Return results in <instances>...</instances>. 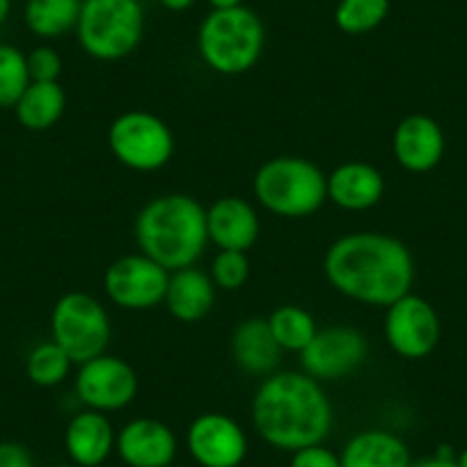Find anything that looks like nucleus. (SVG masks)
<instances>
[{
  "label": "nucleus",
  "mask_w": 467,
  "mask_h": 467,
  "mask_svg": "<svg viewBox=\"0 0 467 467\" xmlns=\"http://www.w3.org/2000/svg\"><path fill=\"white\" fill-rule=\"evenodd\" d=\"M323 273L344 298L389 307L412 291L415 259L403 241L380 232H353L327 248Z\"/></svg>",
  "instance_id": "1"
},
{
  "label": "nucleus",
  "mask_w": 467,
  "mask_h": 467,
  "mask_svg": "<svg viewBox=\"0 0 467 467\" xmlns=\"http://www.w3.org/2000/svg\"><path fill=\"white\" fill-rule=\"evenodd\" d=\"M253 424L264 442L294 453L330 435L332 403L305 371H275L254 392Z\"/></svg>",
  "instance_id": "2"
},
{
  "label": "nucleus",
  "mask_w": 467,
  "mask_h": 467,
  "mask_svg": "<svg viewBox=\"0 0 467 467\" xmlns=\"http://www.w3.org/2000/svg\"><path fill=\"white\" fill-rule=\"evenodd\" d=\"M133 232L140 253L170 273L195 266L209 244L206 209L183 192H168L147 202L138 211Z\"/></svg>",
  "instance_id": "3"
},
{
  "label": "nucleus",
  "mask_w": 467,
  "mask_h": 467,
  "mask_svg": "<svg viewBox=\"0 0 467 467\" xmlns=\"http://www.w3.org/2000/svg\"><path fill=\"white\" fill-rule=\"evenodd\" d=\"M264 24L253 10L239 5L213 10L197 30V51L213 74H248L264 53Z\"/></svg>",
  "instance_id": "4"
},
{
  "label": "nucleus",
  "mask_w": 467,
  "mask_h": 467,
  "mask_svg": "<svg viewBox=\"0 0 467 467\" xmlns=\"http://www.w3.org/2000/svg\"><path fill=\"white\" fill-rule=\"evenodd\" d=\"M259 204L280 218H307L327 200V174L303 156H275L253 179Z\"/></svg>",
  "instance_id": "5"
},
{
  "label": "nucleus",
  "mask_w": 467,
  "mask_h": 467,
  "mask_svg": "<svg viewBox=\"0 0 467 467\" xmlns=\"http://www.w3.org/2000/svg\"><path fill=\"white\" fill-rule=\"evenodd\" d=\"M145 12L138 0H88L80 7L76 37L89 57L115 62L142 42Z\"/></svg>",
  "instance_id": "6"
},
{
  "label": "nucleus",
  "mask_w": 467,
  "mask_h": 467,
  "mask_svg": "<svg viewBox=\"0 0 467 467\" xmlns=\"http://www.w3.org/2000/svg\"><path fill=\"white\" fill-rule=\"evenodd\" d=\"M51 339L74 365L103 356L110 341V318L106 307L85 291H69L51 312Z\"/></svg>",
  "instance_id": "7"
},
{
  "label": "nucleus",
  "mask_w": 467,
  "mask_h": 467,
  "mask_svg": "<svg viewBox=\"0 0 467 467\" xmlns=\"http://www.w3.org/2000/svg\"><path fill=\"white\" fill-rule=\"evenodd\" d=\"M108 150L133 172H156L172 159L174 136L154 112L127 110L108 127Z\"/></svg>",
  "instance_id": "8"
},
{
  "label": "nucleus",
  "mask_w": 467,
  "mask_h": 467,
  "mask_svg": "<svg viewBox=\"0 0 467 467\" xmlns=\"http://www.w3.org/2000/svg\"><path fill=\"white\" fill-rule=\"evenodd\" d=\"M170 271L147 254H124L108 266L103 289L108 300L127 312H147L159 307L168 291Z\"/></svg>",
  "instance_id": "9"
},
{
  "label": "nucleus",
  "mask_w": 467,
  "mask_h": 467,
  "mask_svg": "<svg viewBox=\"0 0 467 467\" xmlns=\"http://www.w3.org/2000/svg\"><path fill=\"white\" fill-rule=\"evenodd\" d=\"M440 317L433 305L417 294H406L385 307V341L399 358L421 360L440 341Z\"/></svg>",
  "instance_id": "10"
},
{
  "label": "nucleus",
  "mask_w": 467,
  "mask_h": 467,
  "mask_svg": "<svg viewBox=\"0 0 467 467\" xmlns=\"http://www.w3.org/2000/svg\"><path fill=\"white\" fill-rule=\"evenodd\" d=\"M367 337L353 326H330L314 335L300 356V367L318 383L341 380L367 360Z\"/></svg>",
  "instance_id": "11"
},
{
  "label": "nucleus",
  "mask_w": 467,
  "mask_h": 467,
  "mask_svg": "<svg viewBox=\"0 0 467 467\" xmlns=\"http://www.w3.org/2000/svg\"><path fill=\"white\" fill-rule=\"evenodd\" d=\"M74 389L88 410L108 415L131 406L138 394V376L127 360L103 353L78 365Z\"/></svg>",
  "instance_id": "12"
},
{
  "label": "nucleus",
  "mask_w": 467,
  "mask_h": 467,
  "mask_svg": "<svg viewBox=\"0 0 467 467\" xmlns=\"http://www.w3.org/2000/svg\"><path fill=\"white\" fill-rule=\"evenodd\" d=\"M186 449L200 467H239L248 456V435L234 417L204 412L188 426Z\"/></svg>",
  "instance_id": "13"
},
{
  "label": "nucleus",
  "mask_w": 467,
  "mask_h": 467,
  "mask_svg": "<svg viewBox=\"0 0 467 467\" xmlns=\"http://www.w3.org/2000/svg\"><path fill=\"white\" fill-rule=\"evenodd\" d=\"M115 451L129 467L172 465L177 456V435L165 421L138 417L119 429Z\"/></svg>",
  "instance_id": "14"
},
{
  "label": "nucleus",
  "mask_w": 467,
  "mask_h": 467,
  "mask_svg": "<svg viewBox=\"0 0 467 467\" xmlns=\"http://www.w3.org/2000/svg\"><path fill=\"white\" fill-rule=\"evenodd\" d=\"M392 154L403 170L412 174L431 172L444 156V131L433 117L415 115L403 117L392 136Z\"/></svg>",
  "instance_id": "15"
},
{
  "label": "nucleus",
  "mask_w": 467,
  "mask_h": 467,
  "mask_svg": "<svg viewBox=\"0 0 467 467\" xmlns=\"http://www.w3.org/2000/svg\"><path fill=\"white\" fill-rule=\"evenodd\" d=\"M259 232H262V223H259L257 211L244 197L224 195L206 209L209 244H213L218 250L248 253L257 244Z\"/></svg>",
  "instance_id": "16"
},
{
  "label": "nucleus",
  "mask_w": 467,
  "mask_h": 467,
  "mask_svg": "<svg viewBox=\"0 0 467 467\" xmlns=\"http://www.w3.org/2000/svg\"><path fill=\"white\" fill-rule=\"evenodd\" d=\"M383 195V172L365 161H346L327 174V200L344 211H367Z\"/></svg>",
  "instance_id": "17"
},
{
  "label": "nucleus",
  "mask_w": 467,
  "mask_h": 467,
  "mask_svg": "<svg viewBox=\"0 0 467 467\" xmlns=\"http://www.w3.org/2000/svg\"><path fill=\"white\" fill-rule=\"evenodd\" d=\"M117 433L106 412L88 410L71 417L65 431V449L78 467H99L115 451Z\"/></svg>",
  "instance_id": "18"
},
{
  "label": "nucleus",
  "mask_w": 467,
  "mask_h": 467,
  "mask_svg": "<svg viewBox=\"0 0 467 467\" xmlns=\"http://www.w3.org/2000/svg\"><path fill=\"white\" fill-rule=\"evenodd\" d=\"M232 358L248 376H271L280 365L282 348L277 346L266 318H245L232 332Z\"/></svg>",
  "instance_id": "19"
},
{
  "label": "nucleus",
  "mask_w": 467,
  "mask_h": 467,
  "mask_svg": "<svg viewBox=\"0 0 467 467\" xmlns=\"http://www.w3.org/2000/svg\"><path fill=\"white\" fill-rule=\"evenodd\" d=\"M215 291L218 289L209 273L188 266L170 273L163 305L177 321L197 323L213 309Z\"/></svg>",
  "instance_id": "20"
},
{
  "label": "nucleus",
  "mask_w": 467,
  "mask_h": 467,
  "mask_svg": "<svg viewBox=\"0 0 467 467\" xmlns=\"http://www.w3.org/2000/svg\"><path fill=\"white\" fill-rule=\"evenodd\" d=\"M341 467H410L408 444L397 433L369 429L356 433L339 453Z\"/></svg>",
  "instance_id": "21"
},
{
  "label": "nucleus",
  "mask_w": 467,
  "mask_h": 467,
  "mask_svg": "<svg viewBox=\"0 0 467 467\" xmlns=\"http://www.w3.org/2000/svg\"><path fill=\"white\" fill-rule=\"evenodd\" d=\"M67 94L57 83H30L16 101V119L28 131H48L65 115Z\"/></svg>",
  "instance_id": "22"
},
{
  "label": "nucleus",
  "mask_w": 467,
  "mask_h": 467,
  "mask_svg": "<svg viewBox=\"0 0 467 467\" xmlns=\"http://www.w3.org/2000/svg\"><path fill=\"white\" fill-rule=\"evenodd\" d=\"M80 0H28L24 19L33 35L42 39H56L76 30L78 24Z\"/></svg>",
  "instance_id": "23"
},
{
  "label": "nucleus",
  "mask_w": 467,
  "mask_h": 467,
  "mask_svg": "<svg viewBox=\"0 0 467 467\" xmlns=\"http://www.w3.org/2000/svg\"><path fill=\"white\" fill-rule=\"evenodd\" d=\"M266 321L273 337H275L277 346L282 348V353L285 350H289V353H303L309 341L314 339V335L318 332L314 317L307 309L300 307V305H280V307L273 309Z\"/></svg>",
  "instance_id": "24"
},
{
  "label": "nucleus",
  "mask_w": 467,
  "mask_h": 467,
  "mask_svg": "<svg viewBox=\"0 0 467 467\" xmlns=\"http://www.w3.org/2000/svg\"><path fill=\"white\" fill-rule=\"evenodd\" d=\"M71 365L74 362L69 360V356L51 339L42 341L30 350L28 360H26V374H28L30 383L37 388H57L67 380Z\"/></svg>",
  "instance_id": "25"
},
{
  "label": "nucleus",
  "mask_w": 467,
  "mask_h": 467,
  "mask_svg": "<svg viewBox=\"0 0 467 467\" xmlns=\"http://www.w3.org/2000/svg\"><path fill=\"white\" fill-rule=\"evenodd\" d=\"M389 15V0H339L335 24L346 35H367Z\"/></svg>",
  "instance_id": "26"
},
{
  "label": "nucleus",
  "mask_w": 467,
  "mask_h": 467,
  "mask_svg": "<svg viewBox=\"0 0 467 467\" xmlns=\"http://www.w3.org/2000/svg\"><path fill=\"white\" fill-rule=\"evenodd\" d=\"M30 83L26 53L10 44H0V108H15Z\"/></svg>",
  "instance_id": "27"
},
{
  "label": "nucleus",
  "mask_w": 467,
  "mask_h": 467,
  "mask_svg": "<svg viewBox=\"0 0 467 467\" xmlns=\"http://www.w3.org/2000/svg\"><path fill=\"white\" fill-rule=\"evenodd\" d=\"M211 280L215 289L223 291H239L245 286L250 277V259L245 253L236 250H220L211 262Z\"/></svg>",
  "instance_id": "28"
},
{
  "label": "nucleus",
  "mask_w": 467,
  "mask_h": 467,
  "mask_svg": "<svg viewBox=\"0 0 467 467\" xmlns=\"http://www.w3.org/2000/svg\"><path fill=\"white\" fill-rule=\"evenodd\" d=\"M33 83H56L62 74V57L56 48L37 47L26 56Z\"/></svg>",
  "instance_id": "29"
},
{
  "label": "nucleus",
  "mask_w": 467,
  "mask_h": 467,
  "mask_svg": "<svg viewBox=\"0 0 467 467\" xmlns=\"http://www.w3.org/2000/svg\"><path fill=\"white\" fill-rule=\"evenodd\" d=\"M289 467H341V458L323 442L309 444L291 453Z\"/></svg>",
  "instance_id": "30"
},
{
  "label": "nucleus",
  "mask_w": 467,
  "mask_h": 467,
  "mask_svg": "<svg viewBox=\"0 0 467 467\" xmlns=\"http://www.w3.org/2000/svg\"><path fill=\"white\" fill-rule=\"evenodd\" d=\"M0 467H35L33 453L19 442H0Z\"/></svg>",
  "instance_id": "31"
},
{
  "label": "nucleus",
  "mask_w": 467,
  "mask_h": 467,
  "mask_svg": "<svg viewBox=\"0 0 467 467\" xmlns=\"http://www.w3.org/2000/svg\"><path fill=\"white\" fill-rule=\"evenodd\" d=\"M410 467H458L456 453L449 447H440L433 456L420 458V461H412Z\"/></svg>",
  "instance_id": "32"
},
{
  "label": "nucleus",
  "mask_w": 467,
  "mask_h": 467,
  "mask_svg": "<svg viewBox=\"0 0 467 467\" xmlns=\"http://www.w3.org/2000/svg\"><path fill=\"white\" fill-rule=\"evenodd\" d=\"M159 3L170 12H186L191 10L195 0H159Z\"/></svg>",
  "instance_id": "33"
},
{
  "label": "nucleus",
  "mask_w": 467,
  "mask_h": 467,
  "mask_svg": "<svg viewBox=\"0 0 467 467\" xmlns=\"http://www.w3.org/2000/svg\"><path fill=\"white\" fill-rule=\"evenodd\" d=\"M213 10H232V7L244 5V0H206Z\"/></svg>",
  "instance_id": "34"
},
{
  "label": "nucleus",
  "mask_w": 467,
  "mask_h": 467,
  "mask_svg": "<svg viewBox=\"0 0 467 467\" xmlns=\"http://www.w3.org/2000/svg\"><path fill=\"white\" fill-rule=\"evenodd\" d=\"M12 10V0H0V26L5 24Z\"/></svg>",
  "instance_id": "35"
},
{
  "label": "nucleus",
  "mask_w": 467,
  "mask_h": 467,
  "mask_svg": "<svg viewBox=\"0 0 467 467\" xmlns=\"http://www.w3.org/2000/svg\"><path fill=\"white\" fill-rule=\"evenodd\" d=\"M456 462H458V467H467V449H462V451L458 453Z\"/></svg>",
  "instance_id": "36"
},
{
  "label": "nucleus",
  "mask_w": 467,
  "mask_h": 467,
  "mask_svg": "<svg viewBox=\"0 0 467 467\" xmlns=\"http://www.w3.org/2000/svg\"><path fill=\"white\" fill-rule=\"evenodd\" d=\"M56 467H78V465H74V462H62V465H56Z\"/></svg>",
  "instance_id": "37"
},
{
  "label": "nucleus",
  "mask_w": 467,
  "mask_h": 467,
  "mask_svg": "<svg viewBox=\"0 0 467 467\" xmlns=\"http://www.w3.org/2000/svg\"><path fill=\"white\" fill-rule=\"evenodd\" d=\"M80 3H88V0H80Z\"/></svg>",
  "instance_id": "38"
},
{
  "label": "nucleus",
  "mask_w": 467,
  "mask_h": 467,
  "mask_svg": "<svg viewBox=\"0 0 467 467\" xmlns=\"http://www.w3.org/2000/svg\"><path fill=\"white\" fill-rule=\"evenodd\" d=\"M165 467H172V465H165Z\"/></svg>",
  "instance_id": "39"
}]
</instances>
